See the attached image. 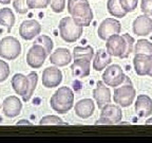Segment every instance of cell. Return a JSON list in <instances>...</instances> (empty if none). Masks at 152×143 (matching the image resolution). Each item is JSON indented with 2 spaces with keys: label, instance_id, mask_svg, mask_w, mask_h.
I'll use <instances>...</instances> for the list:
<instances>
[{
  "label": "cell",
  "instance_id": "6da1fadb",
  "mask_svg": "<svg viewBox=\"0 0 152 143\" xmlns=\"http://www.w3.org/2000/svg\"><path fill=\"white\" fill-rule=\"evenodd\" d=\"M68 12L81 27H89L94 17L88 0H68Z\"/></svg>",
  "mask_w": 152,
  "mask_h": 143
},
{
  "label": "cell",
  "instance_id": "7a4b0ae2",
  "mask_svg": "<svg viewBox=\"0 0 152 143\" xmlns=\"http://www.w3.org/2000/svg\"><path fill=\"white\" fill-rule=\"evenodd\" d=\"M51 107L58 114H66L74 104V93L71 88L64 86L57 89L50 100Z\"/></svg>",
  "mask_w": 152,
  "mask_h": 143
},
{
  "label": "cell",
  "instance_id": "3957f363",
  "mask_svg": "<svg viewBox=\"0 0 152 143\" xmlns=\"http://www.w3.org/2000/svg\"><path fill=\"white\" fill-rule=\"evenodd\" d=\"M136 95V90L133 87L130 79L128 76H125L124 82L115 87L114 90V102L121 107H129L133 103Z\"/></svg>",
  "mask_w": 152,
  "mask_h": 143
},
{
  "label": "cell",
  "instance_id": "277c9868",
  "mask_svg": "<svg viewBox=\"0 0 152 143\" xmlns=\"http://www.w3.org/2000/svg\"><path fill=\"white\" fill-rule=\"evenodd\" d=\"M83 27L77 24L72 17H64L59 21L60 37L66 43H74L83 35Z\"/></svg>",
  "mask_w": 152,
  "mask_h": 143
},
{
  "label": "cell",
  "instance_id": "5b68a950",
  "mask_svg": "<svg viewBox=\"0 0 152 143\" xmlns=\"http://www.w3.org/2000/svg\"><path fill=\"white\" fill-rule=\"evenodd\" d=\"M21 53V45L13 36H7L0 41V57L13 60Z\"/></svg>",
  "mask_w": 152,
  "mask_h": 143
},
{
  "label": "cell",
  "instance_id": "8992f818",
  "mask_svg": "<svg viewBox=\"0 0 152 143\" xmlns=\"http://www.w3.org/2000/svg\"><path fill=\"white\" fill-rule=\"evenodd\" d=\"M48 55L49 54L42 46L34 43L26 53V64L31 68L38 69L45 64V60Z\"/></svg>",
  "mask_w": 152,
  "mask_h": 143
},
{
  "label": "cell",
  "instance_id": "52a82bcc",
  "mask_svg": "<svg viewBox=\"0 0 152 143\" xmlns=\"http://www.w3.org/2000/svg\"><path fill=\"white\" fill-rule=\"evenodd\" d=\"M125 73H124L121 67L118 65H109L107 69L104 70L102 74V82L110 87H117L121 85L125 80Z\"/></svg>",
  "mask_w": 152,
  "mask_h": 143
},
{
  "label": "cell",
  "instance_id": "ba28073f",
  "mask_svg": "<svg viewBox=\"0 0 152 143\" xmlns=\"http://www.w3.org/2000/svg\"><path fill=\"white\" fill-rule=\"evenodd\" d=\"M106 48H107V52L111 56L121 58L125 53V50H126V41L123 35L113 34L107 38Z\"/></svg>",
  "mask_w": 152,
  "mask_h": 143
},
{
  "label": "cell",
  "instance_id": "9c48e42d",
  "mask_svg": "<svg viewBox=\"0 0 152 143\" xmlns=\"http://www.w3.org/2000/svg\"><path fill=\"white\" fill-rule=\"evenodd\" d=\"M121 30V22L115 18H106L99 24L97 30L98 37L102 41H107V38L113 34H119Z\"/></svg>",
  "mask_w": 152,
  "mask_h": 143
},
{
  "label": "cell",
  "instance_id": "30bf717a",
  "mask_svg": "<svg viewBox=\"0 0 152 143\" xmlns=\"http://www.w3.org/2000/svg\"><path fill=\"white\" fill-rule=\"evenodd\" d=\"M42 85L45 88H54L62 82V72L57 67H48L42 72Z\"/></svg>",
  "mask_w": 152,
  "mask_h": 143
},
{
  "label": "cell",
  "instance_id": "8fae6325",
  "mask_svg": "<svg viewBox=\"0 0 152 143\" xmlns=\"http://www.w3.org/2000/svg\"><path fill=\"white\" fill-rule=\"evenodd\" d=\"M41 32V24L34 19L24 20L19 27V35L24 41H31L34 37L38 36Z\"/></svg>",
  "mask_w": 152,
  "mask_h": 143
},
{
  "label": "cell",
  "instance_id": "7c38bea8",
  "mask_svg": "<svg viewBox=\"0 0 152 143\" xmlns=\"http://www.w3.org/2000/svg\"><path fill=\"white\" fill-rule=\"evenodd\" d=\"M93 99L97 104L98 108L102 109L104 105L111 103V92L110 88L104 82L98 81L96 84V88L93 89Z\"/></svg>",
  "mask_w": 152,
  "mask_h": 143
},
{
  "label": "cell",
  "instance_id": "4fadbf2b",
  "mask_svg": "<svg viewBox=\"0 0 152 143\" xmlns=\"http://www.w3.org/2000/svg\"><path fill=\"white\" fill-rule=\"evenodd\" d=\"M132 30L137 36L149 35L152 32V18H150V15L144 14L138 16L133 21Z\"/></svg>",
  "mask_w": 152,
  "mask_h": 143
},
{
  "label": "cell",
  "instance_id": "5bb4252c",
  "mask_svg": "<svg viewBox=\"0 0 152 143\" xmlns=\"http://www.w3.org/2000/svg\"><path fill=\"white\" fill-rule=\"evenodd\" d=\"M22 108V103L15 95H10L4 99L2 103V110L3 114L7 118H15L17 117Z\"/></svg>",
  "mask_w": 152,
  "mask_h": 143
},
{
  "label": "cell",
  "instance_id": "9a60e30c",
  "mask_svg": "<svg viewBox=\"0 0 152 143\" xmlns=\"http://www.w3.org/2000/svg\"><path fill=\"white\" fill-rule=\"evenodd\" d=\"M100 118L109 120L111 124H117L123 118V112L118 107V105L108 103L100 109Z\"/></svg>",
  "mask_w": 152,
  "mask_h": 143
},
{
  "label": "cell",
  "instance_id": "2e32d148",
  "mask_svg": "<svg viewBox=\"0 0 152 143\" xmlns=\"http://www.w3.org/2000/svg\"><path fill=\"white\" fill-rule=\"evenodd\" d=\"M135 111L138 117L147 118L152 114V99L146 94H140L135 101Z\"/></svg>",
  "mask_w": 152,
  "mask_h": 143
},
{
  "label": "cell",
  "instance_id": "e0dca14e",
  "mask_svg": "<svg viewBox=\"0 0 152 143\" xmlns=\"http://www.w3.org/2000/svg\"><path fill=\"white\" fill-rule=\"evenodd\" d=\"M75 114L77 117L81 119H88L94 114L95 105L91 99H83L75 104Z\"/></svg>",
  "mask_w": 152,
  "mask_h": 143
},
{
  "label": "cell",
  "instance_id": "ac0fdd59",
  "mask_svg": "<svg viewBox=\"0 0 152 143\" xmlns=\"http://www.w3.org/2000/svg\"><path fill=\"white\" fill-rule=\"evenodd\" d=\"M72 60V54L66 48H58L50 54V62L57 67H64Z\"/></svg>",
  "mask_w": 152,
  "mask_h": 143
},
{
  "label": "cell",
  "instance_id": "d6986e66",
  "mask_svg": "<svg viewBox=\"0 0 152 143\" xmlns=\"http://www.w3.org/2000/svg\"><path fill=\"white\" fill-rule=\"evenodd\" d=\"M133 65L135 72L140 76L148 75L151 66V58L150 55L146 54H135L133 58Z\"/></svg>",
  "mask_w": 152,
  "mask_h": 143
},
{
  "label": "cell",
  "instance_id": "ffe728a7",
  "mask_svg": "<svg viewBox=\"0 0 152 143\" xmlns=\"http://www.w3.org/2000/svg\"><path fill=\"white\" fill-rule=\"evenodd\" d=\"M72 73L75 77L83 79L90 74L91 70V62L85 58H75L73 64L71 65Z\"/></svg>",
  "mask_w": 152,
  "mask_h": 143
},
{
  "label": "cell",
  "instance_id": "44dd1931",
  "mask_svg": "<svg viewBox=\"0 0 152 143\" xmlns=\"http://www.w3.org/2000/svg\"><path fill=\"white\" fill-rule=\"evenodd\" d=\"M112 62V56L106 50L99 49L95 53L93 58V69L96 71H102L107 68Z\"/></svg>",
  "mask_w": 152,
  "mask_h": 143
},
{
  "label": "cell",
  "instance_id": "7402d4cb",
  "mask_svg": "<svg viewBox=\"0 0 152 143\" xmlns=\"http://www.w3.org/2000/svg\"><path fill=\"white\" fill-rule=\"evenodd\" d=\"M11 84H12V87L14 89V91L19 95H23L24 93L26 92L28 87V76L23 75L21 73H17L15 74L12 77V81H11Z\"/></svg>",
  "mask_w": 152,
  "mask_h": 143
},
{
  "label": "cell",
  "instance_id": "603a6c76",
  "mask_svg": "<svg viewBox=\"0 0 152 143\" xmlns=\"http://www.w3.org/2000/svg\"><path fill=\"white\" fill-rule=\"evenodd\" d=\"M15 24V15L13 11L9 7H3L0 10V26H3L11 30Z\"/></svg>",
  "mask_w": 152,
  "mask_h": 143
},
{
  "label": "cell",
  "instance_id": "cb8c5ba5",
  "mask_svg": "<svg viewBox=\"0 0 152 143\" xmlns=\"http://www.w3.org/2000/svg\"><path fill=\"white\" fill-rule=\"evenodd\" d=\"M107 10L110 15L115 18H123L126 16L127 12L121 7L119 0H108L107 1Z\"/></svg>",
  "mask_w": 152,
  "mask_h": 143
},
{
  "label": "cell",
  "instance_id": "d4e9b609",
  "mask_svg": "<svg viewBox=\"0 0 152 143\" xmlns=\"http://www.w3.org/2000/svg\"><path fill=\"white\" fill-rule=\"evenodd\" d=\"M28 87L26 92L22 95V100L24 102H28V101L31 100V98L33 97L34 91L36 89V86H37L38 83V74L36 72H30L28 75Z\"/></svg>",
  "mask_w": 152,
  "mask_h": 143
},
{
  "label": "cell",
  "instance_id": "484cf974",
  "mask_svg": "<svg viewBox=\"0 0 152 143\" xmlns=\"http://www.w3.org/2000/svg\"><path fill=\"white\" fill-rule=\"evenodd\" d=\"M94 56V50L91 46L87 47H75L73 50V57L75 58H85L87 60H92Z\"/></svg>",
  "mask_w": 152,
  "mask_h": 143
},
{
  "label": "cell",
  "instance_id": "4316f807",
  "mask_svg": "<svg viewBox=\"0 0 152 143\" xmlns=\"http://www.w3.org/2000/svg\"><path fill=\"white\" fill-rule=\"evenodd\" d=\"M134 53L135 54H152V43L148 39H138L135 43L134 48Z\"/></svg>",
  "mask_w": 152,
  "mask_h": 143
},
{
  "label": "cell",
  "instance_id": "83f0119b",
  "mask_svg": "<svg viewBox=\"0 0 152 143\" xmlns=\"http://www.w3.org/2000/svg\"><path fill=\"white\" fill-rule=\"evenodd\" d=\"M34 43H38V45H41L45 49L48 54H51L53 50V47H54V43L53 41L51 39L48 35H38L37 38L35 39Z\"/></svg>",
  "mask_w": 152,
  "mask_h": 143
},
{
  "label": "cell",
  "instance_id": "f1b7e54d",
  "mask_svg": "<svg viewBox=\"0 0 152 143\" xmlns=\"http://www.w3.org/2000/svg\"><path fill=\"white\" fill-rule=\"evenodd\" d=\"M40 125H68V123L62 121V119H60L57 116H45L41 118V120L39 121Z\"/></svg>",
  "mask_w": 152,
  "mask_h": 143
},
{
  "label": "cell",
  "instance_id": "f546056e",
  "mask_svg": "<svg viewBox=\"0 0 152 143\" xmlns=\"http://www.w3.org/2000/svg\"><path fill=\"white\" fill-rule=\"evenodd\" d=\"M123 36H124V38H125V41H126V50H125V53H124L121 58H127V57L133 52V48H134V38L128 33L123 34Z\"/></svg>",
  "mask_w": 152,
  "mask_h": 143
},
{
  "label": "cell",
  "instance_id": "4dcf8cb0",
  "mask_svg": "<svg viewBox=\"0 0 152 143\" xmlns=\"http://www.w3.org/2000/svg\"><path fill=\"white\" fill-rule=\"evenodd\" d=\"M50 4V0H26V7L28 9H45Z\"/></svg>",
  "mask_w": 152,
  "mask_h": 143
},
{
  "label": "cell",
  "instance_id": "1f68e13d",
  "mask_svg": "<svg viewBox=\"0 0 152 143\" xmlns=\"http://www.w3.org/2000/svg\"><path fill=\"white\" fill-rule=\"evenodd\" d=\"M138 0H119L121 7H123L127 13L128 12H133L137 7Z\"/></svg>",
  "mask_w": 152,
  "mask_h": 143
},
{
  "label": "cell",
  "instance_id": "d6a6232c",
  "mask_svg": "<svg viewBox=\"0 0 152 143\" xmlns=\"http://www.w3.org/2000/svg\"><path fill=\"white\" fill-rule=\"evenodd\" d=\"M66 0H50L51 9L55 13H61L64 12L66 7Z\"/></svg>",
  "mask_w": 152,
  "mask_h": 143
},
{
  "label": "cell",
  "instance_id": "836d02e7",
  "mask_svg": "<svg viewBox=\"0 0 152 143\" xmlns=\"http://www.w3.org/2000/svg\"><path fill=\"white\" fill-rule=\"evenodd\" d=\"M10 75V66L7 62L0 60V83L4 82Z\"/></svg>",
  "mask_w": 152,
  "mask_h": 143
},
{
  "label": "cell",
  "instance_id": "e575fe53",
  "mask_svg": "<svg viewBox=\"0 0 152 143\" xmlns=\"http://www.w3.org/2000/svg\"><path fill=\"white\" fill-rule=\"evenodd\" d=\"M13 7L19 14H26L28 10V7H26V0H14Z\"/></svg>",
  "mask_w": 152,
  "mask_h": 143
},
{
  "label": "cell",
  "instance_id": "d590c367",
  "mask_svg": "<svg viewBox=\"0 0 152 143\" xmlns=\"http://www.w3.org/2000/svg\"><path fill=\"white\" fill-rule=\"evenodd\" d=\"M140 10L144 14L151 15L152 12V0H142L140 2Z\"/></svg>",
  "mask_w": 152,
  "mask_h": 143
},
{
  "label": "cell",
  "instance_id": "8d00e7d4",
  "mask_svg": "<svg viewBox=\"0 0 152 143\" xmlns=\"http://www.w3.org/2000/svg\"><path fill=\"white\" fill-rule=\"evenodd\" d=\"M95 124L96 125H112L111 124V122L109 121V120H107V119H104V118H99V120H97V121L95 122Z\"/></svg>",
  "mask_w": 152,
  "mask_h": 143
},
{
  "label": "cell",
  "instance_id": "74e56055",
  "mask_svg": "<svg viewBox=\"0 0 152 143\" xmlns=\"http://www.w3.org/2000/svg\"><path fill=\"white\" fill-rule=\"evenodd\" d=\"M17 125H32V123L28 120H20L19 122H17Z\"/></svg>",
  "mask_w": 152,
  "mask_h": 143
},
{
  "label": "cell",
  "instance_id": "f35d334b",
  "mask_svg": "<svg viewBox=\"0 0 152 143\" xmlns=\"http://www.w3.org/2000/svg\"><path fill=\"white\" fill-rule=\"evenodd\" d=\"M11 1H12V0H0V3H1V4H9Z\"/></svg>",
  "mask_w": 152,
  "mask_h": 143
},
{
  "label": "cell",
  "instance_id": "ab89813d",
  "mask_svg": "<svg viewBox=\"0 0 152 143\" xmlns=\"http://www.w3.org/2000/svg\"><path fill=\"white\" fill-rule=\"evenodd\" d=\"M150 58H151V66H150V71H149V73H148V75L152 77V54L150 55Z\"/></svg>",
  "mask_w": 152,
  "mask_h": 143
},
{
  "label": "cell",
  "instance_id": "60d3db41",
  "mask_svg": "<svg viewBox=\"0 0 152 143\" xmlns=\"http://www.w3.org/2000/svg\"><path fill=\"white\" fill-rule=\"evenodd\" d=\"M152 124V118H149L148 120H146V125H151Z\"/></svg>",
  "mask_w": 152,
  "mask_h": 143
},
{
  "label": "cell",
  "instance_id": "b9f144b4",
  "mask_svg": "<svg viewBox=\"0 0 152 143\" xmlns=\"http://www.w3.org/2000/svg\"><path fill=\"white\" fill-rule=\"evenodd\" d=\"M0 107H1V105H0Z\"/></svg>",
  "mask_w": 152,
  "mask_h": 143
},
{
  "label": "cell",
  "instance_id": "7bdbcfd3",
  "mask_svg": "<svg viewBox=\"0 0 152 143\" xmlns=\"http://www.w3.org/2000/svg\"><path fill=\"white\" fill-rule=\"evenodd\" d=\"M151 15H152V12H151Z\"/></svg>",
  "mask_w": 152,
  "mask_h": 143
}]
</instances>
